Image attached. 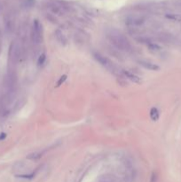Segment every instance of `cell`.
<instances>
[{
    "instance_id": "obj_5",
    "label": "cell",
    "mask_w": 181,
    "mask_h": 182,
    "mask_svg": "<svg viewBox=\"0 0 181 182\" xmlns=\"http://www.w3.org/2000/svg\"><path fill=\"white\" fill-rule=\"evenodd\" d=\"M140 64L144 67L145 68H147L149 70H159L160 69V67L155 63L153 62H150V61H140Z\"/></svg>"
},
{
    "instance_id": "obj_11",
    "label": "cell",
    "mask_w": 181,
    "mask_h": 182,
    "mask_svg": "<svg viewBox=\"0 0 181 182\" xmlns=\"http://www.w3.org/2000/svg\"><path fill=\"white\" fill-rule=\"evenodd\" d=\"M66 79H67V76H62L60 79H59V81L57 82V86H60V85H61L62 83L66 81Z\"/></svg>"
},
{
    "instance_id": "obj_1",
    "label": "cell",
    "mask_w": 181,
    "mask_h": 182,
    "mask_svg": "<svg viewBox=\"0 0 181 182\" xmlns=\"http://www.w3.org/2000/svg\"><path fill=\"white\" fill-rule=\"evenodd\" d=\"M109 37H110L109 39L111 41V43L116 48L120 50H124V51H128L131 48L128 40L121 34H111Z\"/></svg>"
},
{
    "instance_id": "obj_4",
    "label": "cell",
    "mask_w": 181,
    "mask_h": 182,
    "mask_svg": "<svg viewBox=\"0 0 181 182\" xmlns=\"http://www.w3.org/2000/svg\"><path fill=\"white\" fill-rule=\"evenodd\" d=\"M123 73L128 79H130L133 83H141V78L138 76H137L136 74H134V73H132V72H131L129 70H123Z\"/></svg>"
},
{
    "instance_id": "obj_9",
    "label": "cell",
    "mask_w": 181,
    "mask_h": 182,
    "mask_svg": "<svg viewBox=\"0 0 181 182\" xmlns=\"http://www.w3.org/2000/svg\"><path fill=\"white\" fill-rule=\"evenodd\" d=\"M45 60H46V55L45 53H42L40 56H39V58L37 60V65L40 67V66H43L44 63L45 62Z\"/></svg>"
},
{
    "instance_id": "obj_6",
    "label": "cell",
    "mask_w": 181,
    "mask_h": 182,
    "mask_svg": "<svg viewBox=\"0 0 181 182\" xmlns=\"http://www.w3.org/2000/svg\"><path fill=\"white\" fill-rule=\"evenodd\" d=\"M55 37H56V39L58 40V42H60V44L65 46L67 44V38L65 37V36L62 34L61 31L60 30H56L55 31Z\"/></svg>"
},
{
    "instance_id": "obj_7",
    "label": "cell",
    "mask_w": 181,
    "mask_h": 182,
    "mask_svg": "<svg viewBox=\"0 0 181 182\" xmlns=\"http://www.w3.org/2000/svg\"><path fill=\"white\" fill-rule=\"evenodd\" d=\"M42 156H43V153H41V152H35V153L30 154V155L27 156V158L30 159V160H32V161H36V160L40 159Z\"/></svg>"
},
{
    "instance_id": "obj_3",
    "label": "cell",
    "mask_w": 181,
    "mask_h": 182,
    "mask_svg": "<svg viewBox=\"0 0 181 182\" xmlns=\"http://www.w3.org/2000/svg\"><path fill=\"white\" fill-rule=\"evenodd\" d=\"M93 56H94V58L96 59V61H98L100 64H101L103 67H105L107 69H113L114 66H113L112 62H111L107 57H105V56H103L102 54H100L99 52L93 53Z\"/></svg>"
},
{
    "instance_id": "obj_2",
    "label": "cell",
    "mask_w": 181,
    "mask_h": 182,
    "mask_svg": "<svg viewBox=\"0 0 181 182\" xmlns=\"http://www.w3.org/2000/svg\"><path fill=\"white\" fill-rule=\"evenodd\" d=\"M42 25L38 21H35L31 30V40L35 44H39L42 41Z\"/></svg>"
},
{
    "instance_id": "obj_12",
    "label": "cell",
    "mask_w": 181,
    "mask_h": 182,
    "mask_svg": "<svg viewBox=\"0 0 181 182\" xmlns=\"http://www.w3.org/2000/svg\"><path fill=\"white\" fill-rule=\"evenodd\" d=\"M158 179V176L156 172H153L152 176H151V181L150 182H156Z\"/></svg>"
},
{
    "instance_id": "obj_8",
    "label": "cell",
    "mask_w": 181,
    "mask_h": 182,
    "mask_svg": "<svg viewBox=\"0 0 181 182\" xmlns=\"http://www.w3.org/2000/svg\"><path fill=\"white\" fill-rule=\"evenodd\" d=\"M159 111L157 108H153L150 111V117L153 121H157L159 119Z\"/></svg>"
},
{
    "instance_id": "obj_10",
    "label": "cell",
    "mask_w": 181,
    "mask_h": 182,
    "mask_svg": "<svg viewBox=\"0 0 181 182\" xmlns=\"http://www.w3.org/2000/svg\"><path fill=\"white\" fill-rule=\"evenodd\" d=\"M147 46H148V49L151 52H158L160 50V47L156 44H154V43H149L147 45Z\"/></svg>"
},
{
    "instance_id": "obj_13",
    "label": "cell",
    "mask_w": 181,
    "mask_h": 182,
    "mask_svg": "<svg viewBox=\"0 0 181 182\" xmlns=\"http://www.w3.org/2000/svg\"><path fill=\"white\" fill-rule=\"evenodd\" d=\"M6 133H1V134H0V141H2V139H6Z\"/></svg>"
}]
</instances>
